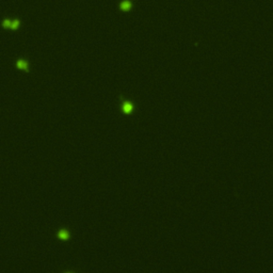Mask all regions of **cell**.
<instances>
[{"instance_id": "1", "label": "cell", "mask_w": 273, "mask_h": 273, "mask_svg": "<svg viewBox=\"0 0 273 273\" xmlns=\"http://www.w3.org/2000/svg\"><path fill=\"white\" fill-rule=\"evenodd\" d=\"M15 66H16V68L19 69V70H23V72H26V73L30 72L29 62H28L26 59H17L16 62H15Z\"/></svg>"}, {"instance_id": "2", "label": "cell", "mask_w": 273, "mask_h": 273, "mask_svg": "<svg viewBox=\"0 0 273 273\" xmlns=\"http://www.w3.org/2000/svg\"><path fill=\"white\" fill-rule=\"evenodd\" d=\"M132 8V3L130 2V0H124L120 3V9L124 12H128V11L131 10Z\"/></svg>"}, {"instance_id": "3", "label": "cell", "mask_w": 273, "mask_h": 273, "mask_svg": "<svg viewBox=\"0 0 273 273\" xmlns=\"http://www.w3.org/2000/svg\"><path fill=\"white\" fill-rule=\"evenodd\" d=\"M20 26H21V21H20V19H18V18H15V19L11 20L10 30H12V31H16V30L19 29Z\"/></svg>"}, {"instance_id": "4", "label": "cell", "mask_w": 273, "mask_h": 273, "mask_svg": "<svg viewBox=\"0 0 273 273\" xmlns=\"http://www.w3.org/2000/svg\"><path fill=\"white\" fill-rule=\"evenodd\" d=\"M132 110H133V106H132V104L130 102H125L123 104V111H124V113L130 114Z\"/></svg>"}, {"instance_id": "5", "label": "cell", "mask_w": 273, "mask_h": 273, "mask_svg": "<svg viewBox=\"0 0 273 273\" xmlns=\"http://www.w3.org/2000/svg\"><path fill=\"white\" fill-rule=\"evenodd\" d=\"M11 20L12 19H10V18H4V19H2V21H1V27H2L4 30H9L11 26Z\"/></svg>"}, {"instance_id": "6", "label": "cell", "mask_w": 273, "mask_h": 273, "mask_svg": "<svg viewBox=\"0 0 273 273\" xmlns=\"http://www.w3.org/2000/svg\"><path fill=\"white\" fill-rule=\"evenodd\" d=\"M58 237H59L60 239H62V240H66V239H68L69 234L67 233L65 229H61L59 232V234H58Z\"/></svg>"}]
</instances>
